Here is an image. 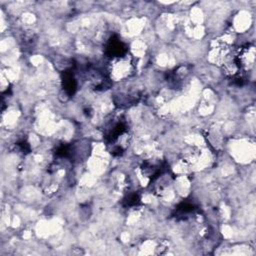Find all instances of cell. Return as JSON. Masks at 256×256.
Wrapping results in <instances>:
<instances>
[{
  "instance_id": "obj_1",
  "label": "cell",
  "mask_w": 256,
  "mask_h": 256,
  "mask_svg": "<svg viewBox=\"0 0 256 256\" xmlns=\"http://www.w3.org/2000/svg\"><path fill=\"white\" fill-rule=\"evenodd\" d=\"M134 65L132 59L128 56V54H124L119 57L112 58L110 65V75L115 81L123 80L133 73Z\"/></svg>"
}]
</instances>
